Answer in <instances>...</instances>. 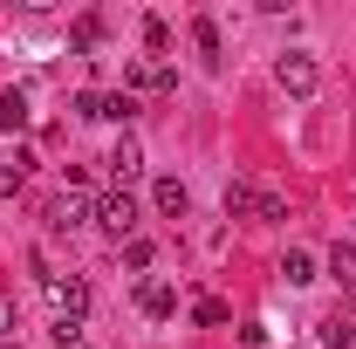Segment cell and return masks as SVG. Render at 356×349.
I'll list each match as a JSON object with an SVG mask.
<instances>
[{
    "label": "cell",
    "mask_w": 356,
    "mask_h": 349,
    "mask_svg": "<svg viewBox=\"0 0 356 349\" xmlns=\"http://www.w3.org/2000/svg\"><path fill=\"white\" fill-rule=\"evenodd\" d=\"M274 83L288 89V96H315V83H322V69H315V55H302V48H288V55L274 62Z\"/></svg>",
    "instance_id": "6da1fadb"
},
{
    "label": "cell",
    "mask_w": 356,
    "mask_h": 349,
    "mask_svg": "<svg viewBox=\"0 0 356 349\" xmlns=\"http://www.w3.org/2000/svg\"><path fill=\"white\" fill-rule=\"evenodd\" d=\"M96 226H103V233H117V240H137V206H131V192H103V199H96Z\"/></svg>",
    "instance_id": "7a4b0ae2"
},
{
    "label": "cell",
    "mask_w": 356,
    "mask_h": 349,
    "mask_svg": "<svg viewBox=\"0 0 356 349\" xmlns=\"http://www.w3.org/2000/svg\"><path fill=\"white\" fill-rule=\"evenodd\" d=\"M76 110H83V117H103V124H131L137 117L131 89H124V96H96V89H89V96H76Z\"/></svg>",
    "instance_id": "3957f363"
},
{
    "label": "cell",
    "mask_w": 356,
    "mask_h": 349,
    "mask_svg": "<svg viewBox=\"0 0 356 349\" xmlns=\"http://www.w3.org/2000/svg\"><path fill=\"white\" fill-rule=\"evenodd\" d=\"M48 302L62 308V322H76V315L89 308V288L76 281V274H69V281H48Z\"/></svg>",
    "instance_id": "277c9868"
},
{
    "label": "cell",
    "mask_w": 356,
    "mask_h": 349,
    "mask_svg": "<svg viewBox=\"0 0 356 349\" xmlns=\"http://www.w3.org/2000/svg\"><path fill=\"white\" fill-rule=\"evenodd\" d=\"M103 165H110V172H117V185H124V178H137V172H144V151H137V137H117V144H110V158H103Z\"/></svg>",
    "instance_id": "5b68a950"
},
{
    "label": "cell",
    "mask_w": 356,
    "mask_h": 349,
    "mask_svg": "<svg viewBox=\"0 0 356 349\" xmlns=\"http://www.w3.org/2000/svg\"><path fill=\"white\" fill-rule=\"evenodd\" d=\"M151 206H158L165 219H185V206H192V192H185L178 178H158V185H151Z\"/></svg>",
    "instance_id": "8992f818"
},
{
    "label": "cell",
    "mask_w": 356,
    "mask_h": 349,
    "mask_svg": "<svg viewBox=\"0 0 356 349\" xmlns=\"http://www.w3.org/2000/svg\"><path fill=\"white\" fill-rule=\"evenodd\" d=\"M137 302H144V315H151V322H165V315H178V295L165 288V281H144V288H137Z\"/></svg>",
    "instance_id": "52a82bcc"
},
{
    "label": "cell",
    "mask_w": 356,
    "mask_h": 349,
    "mask_svg": "<svg viewBox=\"0 0 356 349\" xmlns=\"http://www.w3.org/2000/svg\"><path fill=\"white\" fill-rule=\"evenodd\" d=\"M0 131H28V96L21 89H0Z\"/></svg>",
    "instance_id": "ba28073f"
},
{
    "label": "cell",
    "mask_w": 356,
    "mask_h": 349,
    "mask_svg": "<svg viewBox=\"0 0 356 349\" xmlns=\"http://www.w3.org/2000/svg\"><path fill=\"white\" fill-rule=\"evenodd\" d=\"M281 281H288V288H309V281H315V254H302V247H295V254L281 261Z\"/></svg>",
    "instance_id": "9c48e42d"
},
{
    "label": "cell",
    "mask_w": 356,
    "mask_h": 349,
    "mask_svg": "<svg viewBox=\"0 0 356 349\" xmlns=\"http://www.w3.org/2000/svg\"><path fill=\"white\" fill-rule=\"evenodd\" d=\"M329 274H336L343 295H356V247H336V254H329Z\"/></svg>",
    "instance_id": "30bf717a"
},
{
    "label": "cell",
    "mask_w": 356,
    "mask_h": 349,
    "mask_svg": "<svg viewBox=\"0 0 356 349\" xmlns=\"http://www.w3.org/2000/svg\"><path fill=\"white\" fill-rule=\"evenodd\" d=\"M28 165H35V158H28V151H14V165L0 172V199H14V192L28 185Z\"/></svg>",
    "instance_id": "8fae6325"
},
{
    "label": "cell",
    "mask_w": 356,
    "mask_h": 349,
    "mask_svg": "<svg viewBox=\"0 0 356 349\" xmlns=\"http://www.w3.org/2000/svg\"><path fill=\"white\" fill-rule=\"evenodd\" d=\"M48 226H55V233L83 226V206H76V199H55V206H48Z\"/></svg>",
    "instance_id": "7c38bea8"
},
{
    "label": "cell",
    "mask_w": 356,
    "mask_h": 349,
    "mask_svg": "<svg viewBox=\"0 0 356 349\" xmlns=\"http://www.w3.org/2000/svg\"><path fill=\"white\" fill-rule=\"evenodd\" d=\"M192 322H206V329H220V322H233V308H226L220 295H206V302L192 308Z\"/></svg>",
    "instance_id": "4fadbf2b"
},
{
    "label": "cell",
    "mask_w": 356,
    "mask_h": 349,
    "mask_svg": "<svg viewBox=\"0 0 356 349\" xmlns=\"http://www.w3.org/2000/svg\"><path fill=\"white\" fill-rule=\"evenodd\" d=\"M254 206H261V192H254V185H226V213H233V219L254 213Z\"/></svg>",
    "instance_id": "5bb4252c"
},
{
    "label": "cell",
    "mask_w": 356,
    "mask_h": 349,
    "mask_svg": "<svg viewBox=\"0 0 356 349\" xmlns=\"http://www.w3.org/2000/svg\"><path fill=\"white\" fill-rule=\"evenodd\" d=\"M192 42L206 48V62H220V28H213V21H206V14H199V21H192Z\"/></svg>",
    "instance_id": "9a60e30c"
},
{
    "label": "cell",
    "mask_w": 356,
    "mask_h": 349,
    "mask_svg": "<svg viewBox=\"0 0 356 349\" xmlns=\"http://www.w3.org/2000/svg\"><path fill=\"white\" fill-rule=\"evenodd\" d=\"M144 89H158V96H172V89H178V69H165V62H151V69H144Z\"/></svg>",
    "instance_id": "2e32d148"
},
{
    "label": "cell",
    "mask_w": 356,
    "mask_h": 349,
    "mask_svg": "<svg viewBox=\"0 0 356 349\" xmlns=\"http://www.w3.org/2000/svg\"><path fill=\"white\" fill-rule=\"evenodd\" d=\"M350 336H356V329H350V322H343V315H336V322H322V343H329V349H343V343H350Z\"/></svg>",
    "instance_id": "e0dca14e"
},
{
    "label": "cell",
    "mask_w": 356,
    "mask_h": 349,
    "mask_svg": "<svg viewBox=\"0 0 356 349\" xmlns=\"http://www.w3.org/2000/svg\"><path fill=\"white\" fill-rule=\"evenodd\" d=\"M144 42H151V48H172V28H165V21L151 14V21H144Z\"/></svg>",
    "instance_id": "ac0fdd59"
},
{
    "label": "cell",
    "mask_w": 356,
    "mask_h": 349,
    "mask_svg": "<svg viewBox=\"0 0 356 349\" xmlns=\"http://www.w3.org/2000/svg\"><path fill=\"white\" fill-rule=\"evenodd\" d=\"M124 261H131V267H151V240H124Z\"/></svg>",
    "instance_id": "d6986e66"
},
{
    "label": "cell",
    "mask_w": 356,
    "mask_h": 349,
    "mask_svg": "<svg viewBox=\"0 0 356 349\" xmlns=\"http://www.w3.org/2000/svg\"><path fill=\"white\" fill-rule=\"evenodd\" d=\"M261 219H288V206H281V192H261V206H254Z\"/></svg>",
    "instance_id": "ffe728a7"
},
{
    "label": "cell",
    "mask_w": 356,
    "mask_h": 349,
    "mask_svg": "<svg viewBox=\"0 0 356 349\" xmlns=\"http://www.w3.org/2000/svg\"><path fill=\"white\" fill-rule=\"evenodd\" d=\"M55 349H83V336H76V322H55Z\"/></svg>",
    "instance_id": "44dd1931"
},
{
    "label": "cell",
    "mask_w": 356,
    "mask_h": 349,
    "mask_svg": "<svg viewBox=\"0 0 356 349\" xmlns=\"http://www.w3.org/2000/svg\"><path fill=\"white\" fill-rule=\"evenodd\" d=\"M7 336H14V308L0 302V343H7Z\"/></svg>",
    "instance_id": "7402d4cb"
},
{
    "label": "cell",
    "mask_w": 356,
    "mask_h": 349,
    "mask_svg": "<svg viewBox=\"0 0 356 349\" xmlns=\"http://www.w3.org/2000/svg\"><path fill=\"white\" fill-rule=\"evenodd\" d=\"M7 349H14V343H7Z\"/></svg>",
    "instance_id": "603a6c76"
}]
</instances>
